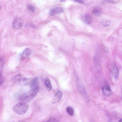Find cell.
<instances>
[{"label":"cell","mask_w":122,"mask_h":122,"mask_svg":"<svg viewBox=\"0 0 122 122\" xmlns=\"http://www.w3.org/2000/svg\"><path fill=\"white\" fill-rule=\"evenodd\" d=\"M39 89V86L32 89L22 94L19 97L18 100L20 102H29L32 100L36 95Z\"/></svg>","instance_id":"1"},{"label":"cell","mask_w":122,"mask_h":122,"mask_svg":"<svg viewBox=\"0 0 122 122\" xmlns=\"http://www.w3.org/2000/svg\"><path fill=\"white\" fill-rule=\"evenodd\" d=\"M29 107L28 105L24 102H21L15 104L13 108V111L15 113L20 115L25 113L27 111Z\"/></svg>","instance_id":"2"},{"label":"cell","mask_w":122,"mask_h":122,"mask_svg":"<svg viewBox=\"0 0 122 122\" xmlns=\"http://www.w3.org/2000/svg\"><path fill=\"white\" fill-rule=\"evenodd\" d=\"M32 79L23 77L21 74H19L14 76L12 80L17 84L21 86L30 85Z\"/></svg>","instance_id":"3"},{"label":"cell","mask_w":122,"mask_h":122,"mask_svg":"<svg viewBox=\"0 0 122 122\" xmlns=\"http://www.w3.org/2000/svg\"><path fill=\"white\" fill-rule=\"evenodd\" d=\"M77 85L78 90L83 99L85 101L88 102L89 100V97L82 83L79 79L77 80Z\"/></svg>","instance_id":"4"},{"label":"cell","mask_w":122,"mask_h":122,"mask_svg":"<svg viewBox=\"0 0 122 122\" xmlns=\"http://www.w3.org/2000/svg\"><path fill=\"white\" fill-rule=\"evenodd\" d=\"M22 25V21L20 18L15 19L13 21L12 26L13 28L15 29H19L21 27Z\"/></svg>","instance_id":"5"},{"label":"cell","mask_w":122,"mask_h":122,"mask_svg":"<svg viewBox=\"0 0 122 122\" xmlns=\"http://www.w3.org/2000/svg\"><path fill=\"white\" fill-rule=\"evenodd\" d=\"M102 90L103 94L106 96H111L113 94L108 84H106L102 88Z\"/></svg>","instance_id":"6"},{"label":"cell","mask_w":122,"mask_h":122,"mask_svg":"<svg viewBox=\"0 0 122 122\" xmlns=\"http://www.w3.org/2000/svg\"><path fill=\"white\" fill-rule=\"evenodd\" d=\"M111 71L112 76L115 78H117L118 74V70L115 64H113Z\"/></svg>","instance_id":"7"},{"label":"cell","mask_w":122,"mask_h":122,"mask_svg":"<svg viewBox=\"0 0 122 122\" xmlns=\"http://www.w3.org/2000/svg\"><path fill=\"white\" fill-rule=\"evenodd\" d=\"M63 11V9L61 7H57L51 9L50 11V14L51 15H54L61 13Z\"/></svg>","instance_id":"8"},{"label":"cell","mask_w":122,"mask_h":122,"mask_svg":"<svg viewBox=\"0 0 122 122\" xmlns=\"http://www.w3.org/2000/svg\"><path fill=\"white\" fill-rule=\"evenodd\" d=\"M62 95L61 92L58 91L55 95L53 99L52 103H55L59 101L61 99Z\"/></svg>","instance_id":"9"},{"label":"cell","mask_w":122,"mask_h":122,"mask_svg":"<svg viewBox=\"0 0 122 122\" xmlns=\"http://www.w3.org/2000/svg\"><path fill=\"white\" fill-rule=\"evenodd\" d=\"M31 50L29 48H25L23 52L20 54V56L22 58H25L29 56L31 54Z\"/></svg>","instance_id":"10"},{"label":"cell","mask_w":122,"mask_h":122,"mask_svg":"<svg viewBox=\"0 0 122 122\" xmlns=\"http://www.w3.org/2000/svg\"><path fill=\"white\" fill-rule=\"evenodd\" d=\"M45 84L46 90L48 91H50L52 88V86L51 82L48 78L45 79Z\"/></svg>","instance_id":"11"},{"label":"cell","mask_w":122,"mask_h":122,"mask_svg":"<svg viewBox=\"0 0 122 122\" xmlns=\"http://www.w3.org/2000/svg\"><path fill=\"white\" fill-rule=\"evenodd\" d=\"M84 22L86 24H89L92 21V18L91 16L89 14L85 15L83 18Z\"/></svg>","instance_id":"12"},{"label":"cell","mask_w":122,"mask_h":122,"mask_svg":"<svg viewBox=\"0 0 122 122\" xmlns=\"http://www.w3.org/2000/svg\"><path fill=\"white\" fill-rule=\"evenodd\" d=\"M38 82V78L36 77L32 79L30 86V87L32 88H34L37 86H36Z\"/></svg>","instance_id":"13"},{"label":"cell","mask_w":122,"mask_h":122,"mask_svg":"<svg viewBox=\"0 0 122 122\" xmlns=\"http://www.w3.org/2000/svg\"><path fill=\"white\" fill-rule=\"evenodd\" d=\"M66 111L69 114L70 116H72L74 115V110L72 107L70 106L67 107L66 108Z\"/></svg>","instance_id":"14"},{"label":"cell","mask_w":122,"mask_h":122,"mask_svg":"<svg viewBox=\"0 0 122 122\" xmlns=\"http://www.w3.org/2000/svg\"><path fill=\"white\" fill-rule=\"evenodd\" d=\"M101 23L103 26L106 27L109 26L110 24V21L108 20H102Z\"/></svg>","instance_id":"15"},{"label":"cell","mask_w":122,"mask_h":122,"mask_svg":"<svg viewBox=\"0 0 122 122\" xmlns=\"http://www.w3.org/2000/svg\"><path fill=\"white\" fill-rule=\"evenodd\" d=\"M92 12L94 15L97 16H99L101 15V13L100 11L97 9L93 10Z\"/></svg>","instance_id":"16"},{"label":"cell","mask_w":122,"mask_h":122,"mask_svg":"<svg viewBox=\"0 0 122 122\" xmlns=\"http://www.w3.org/2000/svg\"><path fill=\"white\" fill-rule=\"evenodd\" d=\"M27 8L28 10L32 12H34L35 11V8L34 7L31 5H28L27 7Z\"/></svg>","instance_id":"17"},{"label":"cell","mask_w":122,"mask_h":122,"mask_svg":"<svg viewBox=\"0 0 122 122\" xmlns=\"http://www.w3.org/2000/svg\"><path fill=\"white\" fill-rule=\"evenodd\" d=\"M101 48L102 50L105 53H107L108 52V49L104 46L103 45H101Z\"/></svg>","instance_id":"18"},{"label":"cell","mask_w":122,"mask_h":122,"mask_svg":"<svg viewBox=\"0 0 122 122\" xmlns=\"http://www.w3.org/2000/svg\"><path fill=\"white\" fill-rule=\"evenodd\" d=\"M56 121V119L55 118H50L47 121L48 122H55Z\"/></svg>","instance_id":"19"},{"label":"cell","mask_w":122,"mask_h":122,"mask_svg":"<svg viewBox=\"0 0 122 122\" xmlns=\"http://www.w3.org/2000/svg\"><path fill=\"white\" fill-rule=\"evenodd\" d=\"M76 1L81 3H83L84 1L83 0H74Z\"/></svg>","instance_id":"20"},{"label":"cell","mask_w":122,"mask_h":122,"mask_svg":"<svg viewBox=\"0 0 122 122\" xmlns=\"http://www.w3.org/2000/svg\"><path fill=\"white\" fill-rule=\"evenodd\" d=\"M0 85H1V84H2V82H3V78H2V76L1 75V74L0 73Z\"/></svg>","instance_id":"21"},{"label":"cell","mask_w":122,"mask_h":122,"mask_svg":"<svg viewBox=\"0 0 122 122\" xmlns=\"http://www.w3.org/2000/svg\"><path fill=\"white\" fill-rule=\"evenodd\" d=\"M56 1L60 2V3H64L65 2L66 0H55Z\"/></svg>","instance_id":"22"},{"label":"cell","mask_w":122,"mask_h":122,"mask_svg":"<svg viewBox=\"0 0 122 122\" xmlns=\"http://www.w3.org/2000/svg\"><path fill=\"white\" fill-rule=\"evenodd\" d=\"M121 89L122 93V85H121Z\"/></svg>","instance_id":"23"},{"label":"cell","mask_w":122,"mask_h":122,"mask_svg":"<svg viewBox=\"0 0 122 122\" xmlns=\"http://www.w3.org/2000/svg\"><path fill=\"white\" fill-rule=\"evenodd\" d=\"M119 122H122V119H121L119 120Z\"/></svg>","instance_id":"24"}]
</instances>
